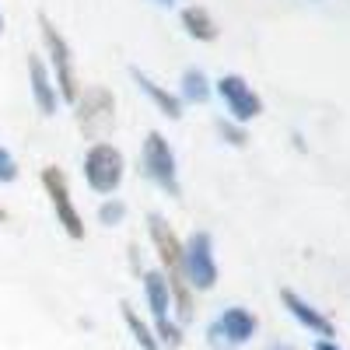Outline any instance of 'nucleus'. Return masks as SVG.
I'll list each match as a JSON object with an SVG mask.
<instances>
[{
	"instance_id": "f257e3e1",
	"label": "nucleus",
	"mask_w": 350,
	"mask_h": 350,
	"mask_svg": "<svg viewBox=\"0 0 350 350\" xmlns=\"http://www.w3.org/2000/svg\"><path fill=\"white\" fill-rule=\"evenodd\" d=\"M140 172H144V179H151L165 196L183 200V183H179L175 151H172V144H168L158 130H151L148 137H144V148H140Z\"/></svg>"
},
{
	"instance_id": "f03ea898",
	"label": "nucleus",
	"mask_w": 350,
	"mask_h": 350,
	"mask_svg": "<svg viewBox=\"0 0 350 350\" xmlns=\"http://www.w3.org/2000/svg\"><path fill=\"white\" fill-rule=\"evenodd\" d=\"M39 32H42V46L49 53V64H53V84H56V95L64 102H77L81 95V81H77V67H74V53L70 42L64 39V32L56 28L46 14H39Z\"/></svg>"
},
{
	"instance_id": "7ed1b4c3",
	"label": "nucleus",
	"mask_w": 350,
	"mask_h": 350,
	"mask_svg": "<svg viewBox=\"0 0 350 350\" xmlns=\"http://www.w3.org/2000/svg\"><path fill=\"white\" fill-rule=\"evenodd\" d=\"M81 172H84V183L92 186L98 196H112L116 189L123 186V175H126V158H123V151L116 148V144L98 140V144H92V148H88Z\"/></svg>"
},
{
	"instance_id": "20e7f679",
	"label": "nucleus",
	"mask_w": 350,
	"mask_h": 350,
	"mask_svg": "<svg viewBox=\"0 0 350 350\" xmlns=\"http://www.w3.org/2000/svg\"><path fill=\"white\" fill-rule=\"evenodd\" d=\"M74 109H77L74 112L77 130L88 140H95V144L116 126V98H112L109 88H102V84H88L84 92L77 95Z\"/></svg>"
},
{
	"instance_id": "39448f33",
	"label": "nucleus",
	"mask_w": 350,
	"mask_h": 350,
	"mask_svg": "<svg viewBox=\"0 0 350 350\" xmlns=\"http://www.w3.org/2000/svg\"><path fill=\"white\" fill-rule=\"evenodd\" d=\"M183 280L189 291H214L217 284V256L211 231H193L183 242Z\"/></svg>"
},
{
	"instance_id": "423d86ee",
	"label": "nucleus",
	"mask_w": 350,
	"mask_h": 350,
	"mask_svg": "<svg viewBox=\"0 0 350 350\" xmlns=\"http://www.w3.org/2000/svg\"><path fill=\"white\" fill-rule=\"evenodd\" d=\"M39 179H42V189H46L49 203H53L56 224L64 228V235H67V239L81 242V239H84V217H81V211L74 207V196H70V183H67L64 168H56V165H46Z\"/></svg>"
},
{
	"instance_id": "0eeeda50",
	"label": "nucleus",
	"mask_w": 350,
	"mask_h": 350,
	"mask_svg": "<svg viewBox=\"0 0 350 350\" xmlns=\"http://www.w3.org/2000/svg\"><path fill=\"white\" fill-rule=\"evenodd\" d=\"M214 92H217V98L228 109V120H235V123L245 126L249 120H259L262 116V98L252 92V84L242 74H221L214 81Z\"/></svg>"
},
{
	"instance_id": "6e6552de",
	"label": "nucleus",
	"mask_w": 350,
	"mask_h": 350,
	"mask_svg": "<svg viewBox=\"0 0 350 350\" xmlns=\"http://www.w3.org/2000/svg\"><path fill=\"white\" fill-rule=\"evenodd\" d=\"M144 295H148V305H151V315H154V326H158V343L165 347H183V329L168 319V308H172V295H168V280L161 270H148L144 273Z\"/></svg>"
},
{
	"instance_id": "1a4fd4ad",
	"label": "nucleus",
	"mask_w": 350,
	"mask_h": 350,
	"mask_svg": "<svg viewBox=\"0 0 350 350\" xmlns=\"http://www.w3.org/2000/svg\"><path fill=\"white\" fill-rule=\"evenodd\" d=\"M148 235H151V242L158 249V259L165 267L161 273H183V242L161 214H148Z\"/></svg>"
},
{
	"instance_id": "9d476101",
	"label": "nucleus",
	"mask_w": 350,
	"mask_h": 350,
	"mask_svg": "<svg viewBox=\"0 0 350 350\" xmlns=\"http://www.w3.org/2000/svg\"><path fill=\"white\" fill-rule=\"evenodd\" d=\"M214 326H217V333L224 336V343L235 350V347H242V343H249L252 336H256V315L249 312V308H242V305H231V308H224L217 319H214Z\"/></svg>"
},
{
	"instance_id": "9b49d317",
	"label": "nucleus",
	"mask_w": 350,
	"mask_h": 350,
	"mask_svg": "<svg viewBox=\"0 0 350 350\" xmlns=\"http://www.w3.org/2000/svg\"><path fill=\"white\" fill-rule=\"evenodd\" d=\"M280 301H284V308L291 312V315H295L298 319V323L308 329V333H315V336H333L336 329H333V323H329V319L323 315V312H319L315 305H308L301 295H298V291H291V287H284L280 291Z\"/></svg>"
},
{
	"instance_id": "f8f14e48",
	"label": "nucleus",
	"mask_w": 350,
	"mask_h": 350,
	"mask_svg": "<svg viewBox=\"0 0 350 350\" xmlns=\"http://www.w3.org/2000/svg\"><path fill=\"white\" fill-rule=\"evenodd\" d=\"M28 81H32V98H36L39 112H42V116H53L56 105H60V95H56L53 74L46 70V64L39 60L36 53H28Z\"/></svg>"
},
{
	"instance_id": "ddd939ff",
	"label": "nucleus",
	"mask_w": 350,
	"mask_h": 350,
	"mask_svg": "<svg viewBox=\"0 0 350 350\" xmlns=\"http://www.w3.org/2000/svg\"><path fill=\"white\" fill-rule=\"evenodd\" d=\"M130 77H133V84L140 88V92L148 95V98L168 116V120H183V102H179V95H172L168 88H161L151 74H144L140 67H130Z\"/></svg>"
},
{
	"instance_id": "4468645a",
	"label": "nucleus",
	"mask_w": 350,
	"mask_h": 350,
	"mask_svg": "<svg viewBox=\"0 0 350 350\" xmlns=\"http://www.w3.org/2000/svg\"><path fill=\"white\" fill-rule=\"evenodd\" d=\"M179 21H183V28H186V36L196 39V42H214V39H217V21L211 18L207 8L189 4V8H183Z\"/></svg>"
},
{
	"instance_id": "2eb2a0df",
	"label": "nucleus",
	"mask_w": 350,
	"mask_h": 350,
	"mask_svg": "<svg viewBox=\"0 0 350 350\" xmlns=\"http://www.w3.org/2000/svg\"><path fill=\"white\" fill-rule=\"evenodd\" d=\"M179 84H183V88H179V92H183L179 102H193V105H203V102L211 98V92H214L211 81H207V74H203L200 67H186Z\"/></svg>"
},
{
	"instance_id": "dca6fc26",
	"label": "nucleus",
	"mask_w": 350,
	"mask_h": 350,
	"mask_svg": "<svg viewBox=\"0 0 350 350\" xmlns=\"http://www.w3.org/2000/svg\"><path fill=\"white\" fill-rule=\"evenodd\" d=\"M120 308H123V323H126V329H130V336H133V343H137L140 350H161V343H158V336H154V333H151L148 326H144V323H140V315H137V312H133V308H130L126 301H123Z\"/></svg>"
},
{
	"instance_id": "f3484780",
	"label": "nucleus",
	"mask_w": 350,
	"mask_h": 350,
	"mask_svg": "<svg viewBox=\"0 0 350 350\" xmlns=\"http://www.w3.org/2000/svg\"><path fill=\"white\" fill-rule=\"evenodd\" d=\"M126 221V203L123 200H105L102 207H98V224H105V228H116V224H123Z\"/></svg>"
},
{
	"instance_id": "a211bd4d",
	"label": "nucleus",
	"mask_w": 350,
	"mask_h": 350,
	"mask_svg": "<svg viewBox=\"0 0 350 350\" xmlns=\"http://www.w3.org/2000/svg\"><path fill=\"white\" fill-rule=\"evenodd\" d=\"M217 133L224 137V144H231V148H245V144H249L245 126L235 123V120H217Z\"/></svg>"
},
{
	"instance_id": "6ab92c4d",
	"label": "nucleus",
	"mask_w": 350,
	"mask_h": 350,
	"mask_svg": "<svg viewBox=\"0 0 350 350\" xmlns=\"http://www.w3.org/2000/svg\"><path fill=\"white\" fill-rule=\"evenodd\" d=\"M14 179H18V161L4 144H0V186H11Z\"/></svg>"
},
{
	"instance_id": "aec40b11",
	"label": "nucleus",
	"mask_w": 350,
	"mask_h": 350,
	"mask_svg": "<svg viewBox=\"0 0 350 350\" xmlns=\"http://www.w3.org/2000/svg\"><path fill=\"white\" fill-rule=\"evenodd\" d=\"M315 350H340V347H336L333 340H319V343H315Z\"/></svg>"
},
{
	"instance_id": "412c9836",
	"label": "nucleus",
	"mask_w": 350,
	"mask_h": 350,
	"mask_svg": "<svg viewBox=\"0 0 350 350\" xmlns=\"http://www.w3.org/2000/svg\"><path fill=\"white\" fill-rule=\"evenodd\" d=\"M151 4H175V0H151Z\"/></svg>"
},
{
	"instance_id": "4be33fe9",
	"label": "nucleus",
	"mask_w": 350,
	"mask_h": 350,
	"mask_svg": "<svg viewBox=\"0 0 350 350\" xmlns=\"http://www.w3.org/2000/svg\"><path fill=\"white\" fill-rule=\"evenodd\" d=\"M0 221H8V211L4 207H0Z\"/></svg>"
},
{
	"instance_id": "5701e85b",
	"label": "nucleus",
	"mask_w": 350,
	"mask_h": 350,
	"mask_svg": "<svg viewBox=\"0 0 350 350\" xmlns=\"http://www.w3.org/2000/svg\"><path fill=\"white\" fill-rule=\"evenodd\" d=\"M0 32H4V14H0Z\"/></svg>"
},
{
	"instance_id": "b1692460",
	"label": "nucleus",
	"mask_w": 350,
	"mask_h": 350,
	"mask_svg": "<svg viewBox=\"0 0 350 350\" xmlns=\"http://www.w3.org/2000/svg\"><path fill=\"white\" fill-rule=\"evenodd\" d=\"M280 350H295V347H280Z\"/></svg>"
}]
</instances>
